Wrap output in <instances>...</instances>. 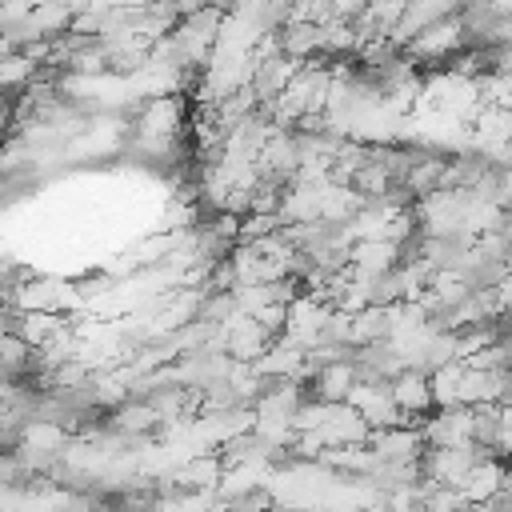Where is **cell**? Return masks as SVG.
Returning <instances> with one entry per match:
<instances>
[{
    "mask_svg": "<svg viewBox=\"0 0 512 512\" xmlns=\"http://www.w3.org/2000/svg\"><path fill=\"white\" fill-rule=\"evenodd\" d=\"M460 48H468V28L464 16H440L432 24H424L416 36H408V56L412 60H452Z\"/></svg>",
    "mask_w": 512,
    "mask_h": 512,
    "instance_id": "obj_1",
    "label": "cell"
},
{
    "mask_svg": "<svg viewBox=\"0 0 512 512\" xmlns=\"http://www.w3.org/2000/svg\"><path fill=\"white\" fill-rule=\"evenodd\" d=\"M348 404L368 420V428H384V424H400L404 412L392 396V384L384 376H360L348 392Z\"/></svg>",
    "mask_w": 512,
    "mask_h": 512,
    "instance_id": "obj_2",
    "label": "cell"
},
{
    "mask_svg": "<svg viewBox=\"0 0 512 512\" xmlns=\"http://www.w3.org/2000/svg\"><path fill=\"white\" fill-rule=\"evenodd\" d=\"M328 316H332V304L312 296V292H300L296 300H288V320H284V332L288 340H296L300 348H312L324 340V328H328Z\"/></svg>",
    "mask_w": 512,
    "mask_h": 512,
    "instance_id": "obj_3",
    "label": "cell"
},
{
    "mask_svg": "<svg viewBox=\"0 0 512 512\" xmlns=\"http://www.w3.org/2000/svg\"><path fill=\"white\" fill-rule=\"evenodd\" d=\"M424 444L440 448V444H472V404H448V408H432L420 420Z\"/></svg>",
    "mask_w": 512,
    "mask_h": 512,
    "instance_id": "obj_4",
    "label": "cell"
},
{
    "mask_svg": "<svg viewBox=\"0 0 512 512\" xmlns=\"http://www.w3.org/2000/svg\"><path fill=\"white\" fill-rule=\"evenodd\" d=\"M184 124V104L172 96V92H160V96H148L140 116H136V140H176Z\"/></svg>",
    "mask_w": 512,
    "mask_h": 512,
    "instance_id": "obj_5",
    "label": "cell"
},
{
    "mask_svg": "<svg viewBox=\"0 0 512 512\" xmlns=\"http://www.w3.org/2000/svg\"><path fill=\"white\" fill-rule=\"evenodd\" d=\"M392 396L404 412V424H420L432 408H436V396H432V380L424 368H400L392 380Z\"/></svg>",
    "mask_w": 512,
    "mask_h": 512,
    "instance_id": "obj_6",
    "label": "cell"
},
{
    "mask_svg": "<svg viewBox=\"0 0 512 512\" xmlns=\"http://www.w3.org/2000/svg\"><path fill=\"white\" fill-rule=\"evenodd\" d=\"M404 260V244L396 240H384V236H372V240H352V252H348V272L352 276H384L392 272L396 264Z\"/></svg>",
    "mask_w": 512,
    "mask_h": 512,
    "instance_id": "obj_7",
    "label": "cell"
},
{
    "mask_svg": "<svg viewBox=\"0 0 512 512\" xmlns=\"http://www.w3.org/2000/svg\"><path fill=\"white\" fill-rule=\"evenodd\" d=\"M368 448L376 452V460H420L424 456V432L420 424H384V428H372L368 436Z\"/></svg>",
    "mask_w": 512,
    "mask_h": 512,
    "instance_id": "obj_8",
    "label": "cell"
},
{
    "mask_svg": "<svg viewBox=\"0 0 512 512\" xmlns=\"http://www.w3.org/2000/svg\"><path fill=\"white\" fill-rule=\"evenodd\" d=\"M356 380H360L356 360H352V356H336V360L320 364V368L308 376L304 388H308L312 396H320V400H348V392H352Z\"/></svg>",
    "mask_w": 512,
    "mask_h": 512,
    "instance_id": "obj_9",
    "label": "cell"
},
{
    "mask_svg": "<svg viewBox=\"0 0 512 512\" xmlns=\"http://www.w3.org/2000/svg\"><path fill=\"white\" fill-rule=\"evenodd\" d=\"M504 472H508V464H504L496 452H488V456H480V460L460 476V484H456V488L468 496V504H484V500L500 488Z\"/></svg>",
    "mask_w": 512,
    "mask_h": 512,
    "instance_id": "obj_10",
    "label": "cell"
},
{
    "mask_svg": "<svg viewBox=\"0 0 512 512\" xmlns=\"http://www.w3.org/2000/svg\"><path fill=\"white\" fill-rule=\"evenodd\" d=\"M36 72H40V64L24 48H8L0 56V88H28L36 80Z\"/></svg>",
    "mask_w": 512,
    "mask_h": 512,
    "instance_id": "obj_11",
    "label": "cell"
},
{
    "mask_svg": "<svg viewBox=\"0 0 512 512\" xmlns=\"http://www.w3.org/2000/svg\"><path fill=\"white\" fill-rule=\"evenodd\" d=\"M372 0H332V16H344V20H356V16H364V8H368Z\"/></svg>",
    "mask_w": 512,
    "mask_h": 512,
    "instance_id": "obj_12",
    "label": "cell"
},
{
    "mask_svg": "<svg viewBox=\"0 0 512 512\" xmlns=\"http://www.w3.org/2000/svg\"><path fill=\"white\" fill-rule=\"evenodd\" d=\"M500 324H504V328H512V308L504 312V320H500Z\"/></svg>",
    "mask_w": 512,
    "mask_h": 512,
    "instance_id": "obj_13",
    "label": "cell"
}]
</instances>
